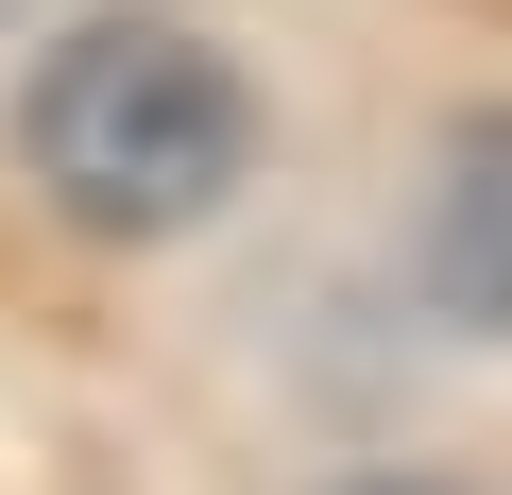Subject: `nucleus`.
I'll list each match as a JSON object with an SVG mask.
<instances>
[{
    "label": "nucleus",
    "mask_w": 512,
    "mask_h": 495,
    "mask_svg": "<svg viewBox=\"0 0 512 495\" xmlns=\"http://www.w3.org/2000/svg\"><path fill=\"white\" fill-rule=\"evenodd\" d=\"M359 495H427V478H359Z\"/></svg>",
    "instance_id": "nucleus-3"
},
{
    "label": "nucleus",
    "mask_w": 512,
    "mask_h": 495,
    "mask_svg": "<svg viewBox=\"0 0 512 495\" xmlns=\"http://www.w3.org/2000/svg\"><path fill=\"white\" fill-rule=\"evenodd\" d=\"M410 274L444 325L512 342V103H461L444 154H427V205H410Z\"/></svg>",
    "instance_id": "nucleus-2"
},
{
    "label": "nucleus",
    "mask_w": 512,
    "mask_h": 495,
    "mask_svg": "<svg viewBox=\"0 0 512 495\" xmlns=\"http://www.w3.org/2000/svg\"><path fill=\"white\" fill-rule=\"evenodd\" d=\"M18 137H35V188H52L86 239H171V222H205V205L239 188L256 103H239V69H222L205 35H171V18H86V35L35 69Z\"/></svg>",
    "instance_id": "nucleus-1"
}]
</instances>
